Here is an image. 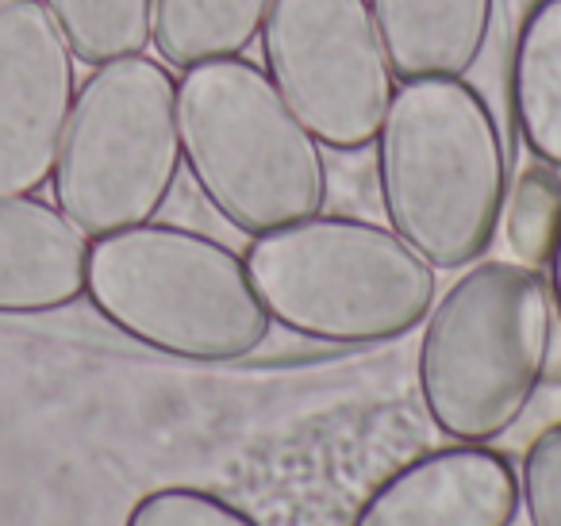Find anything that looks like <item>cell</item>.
<instances>
[{"label":"cell","instance_id":"cell-1","mask_svg":"<svg viewBox=\"0 0 561 526\" xmlns=\"http://www.w3.org/2000/svg\"><path fill=\"white\" fill-rule=\"evenodd\" d=\"M389 231L435 270H466L492 247L507 155L492 108L461 78L400 81L377 132Z\"/></svg>","mask_w":561,"mask_h":526},{"label":"cell","instance_id":"cell-2","mask_svg":"<svg viewBox=\"0 0 561 526\" xmlns=\"http://www.w3.org/2000/svg\"><path fill=\"white\" fill-rule=\"evenodd\" d=\"M553 346L550 285L519 262H481L431 304L420 396L454 442L484 446L519 426Z\"/></svg>","mask_w":561,"mask_h":526},{"label":"cell","instance_id":"cell-3","mask_svg":"<svg viewBox=\"0 0 561 526\" xmlns=\"http://www.w3.org/2000/svg\"><path fill=\"white\" fill-rule=\"evenodd\" d=\"M178 135L204 201L250 239L320 216L328 204L320 142L247 58L181 70Z\"/></svg>","mask_w":561,"mask_h":526},{"label":"cell","instance_id":"cell-4","mask_svg":"<svg viewBox=\"0 0 561 526\" xmlns=\"http://www.w3.org/2000/svg\"><path fill=\"white\" fill-rule=\"evenodd\" d=\"M273 323L335 346H369L427 319L438 281L397 231L354 216H308L254 235L242 254Z\"/></svg>","mask_w":561,"mask_h":526},{"label":"cell","instance_id":"cell-5","mask_svg":"<svg viewBox=\"0 0 561 526\" xmlns=\"http://www.w3.org/2000/svg\"><path fill=\"white\" fill-rule=\"evenodd\" d=\"M85 293L127 339L185 362L250 357L273 323L242 254L154 219L89 247Z\"/></svg>","mask_w":561,"mask_h":526},{"label":"cell","instance_id":"cell-6","mask_svg":"<svg viewBox=\"0 0 561 526\" xmlns=\"http://www.w3.org/2000/svg\"><path fill=\"white\" fill-rule=\"evenodd\" d=\"M181 173L178 81L154 58H116L73 96L55 162L58 211L89 239L150 224Z\"/></svg>","mask_w":561,"mask_h":526},{"label":"cell","instance_id":"cell-7","mask_svg":"<svg viewBox=\"0 0 561 526\" xmlns=\"http://www.w3.org/2000/svg\"><path fill=\"white\" fill-rule=\"evenodd\" d=\"M262 70L320 147H374L397 93L369 0H273Z\"/></svg>","mask_w":561,"mask_h":526},{"label":"cell","instance_id":"cell-8","mask_svg":"<svg viewBox=\"0 0 561 526\" xmlns=\"http://www.w3.org/2000/svg\"><path fill=\"white\" fill-rule=\"evenodd\" d=\"M73 50L43 0L0 4V193L27 196L55 178L73 112Z\"/></svg>","mask_w":561,"mask_h":526},{"label":"cell","instance_id":"cell-9","mask_svg":"<svg viewBox=\"0 0 561 526\" xmlns=\"http://www.w3.org/2000/svg\"><path fill=\"white\" fill-rule=\"evenodd\" d=\"M519 477L484 446H446L392 472L366 500L354 526H512Z\"/></svg>","mask_w":561,"mask_h":526},{"label":"cell","instance_id":"cell-10","mask_svg":"<svg viewBox=\"0 0 561 526\" xmlns=\"http://www.w3.org/2000/svg\"><path fill=\"white\" fill-rule=\"evenodd\" d=\"M89 235L55 204L0 193V316H43L85 296Z\"/></svg>","mask_w":561,"mask_h":526},{"label":"cell","instance_id":"cell-11","mask_svg":"<svg viewBox=\"0 0 561 526\" xmlns=\"http://www.w3.org/2000/svg\"><path fill=\"white\" fill-rule=\"evenodd\" d=\"M397 81L466 78L484 55L496 0H369Z\"/></svg>","mask_w":561,"mask_h":526},{"label":"cell","instance_id":"cell-12","mask_svg":"<svg viewBox=\"0 0 561 526\" xmlns=\"http://www.w3.org/2000/svg\"><path fill=\"white\" fill-rule=\"evenodd\" d=\"M507 104L519 139L561 170V0H535L515 32Z\"/></svg>","mask_w":561,"mask_h":526},{"label":"cell","instance_id":"cell-13","mask_svg":"<svg viewBox=\"0 0 561 526\" xmlns=\"http://www.w3.org/2000/svg\"><path fill=\"white\" fill-rule=\"evenodd\" d=\"M273 0H154L158 55L173 70L234 58L257 39Z\"/></svg>","mask_w":561,"mask_h":526},{"label":"cell","instance_id":"cell-14","mask_svg":"<svg viewBox=\"0 0 561 526\" xmlns=\"http://www.w3.org/2000/svg\"><path fill=\"white\" fill-rule=\"evenodd\" d=\"M73 58L104 66L142 55L154 27V0H43Z\"/></svg>","mask_w":561,"mask_h":526},{"label":"cell","instance_id":"cell-15","mask_svg":"<svg viewBox=\"0 0 561 526\" xmlns=\"http://www.w3.org/2000/svg\"><path fill=\"white\" fill-rule=\"evenodd\" d=\"M504 242L512 258L527 270L550 265L561 242V170L542 158H530L512 181H507L504 211Z\"/></svg>","mask_w":561,"mask_h":526},{"label":"cell","instance_id":"cell-16","mask_svg":"<svg viewBox=\"0 0 561 526\" xmlns=\"http://www.w3.org/2000/svg\"><path fill=\"white\" fill-rule=\"evenodd\" d=\"M127 526H257L247 511L201 488H158L142 495Z\"/></svg>","mask_w":561,"mask_h":526},{"label":"cell","instance_id":"cell-17","mask_svg":"<svg viewBox=\"0 0 561 526\" xmlns=\"http://www.w3.org/2000/svg\"><path fill=\"white\" fill-rule=\"evenodd\" d=\"M519 503L527 507L530 526H561V423L546 426L527 446Z\"/></svg>","mask_w":561,"mask_h":526},{"label":"cell","instance_id":"cell-18","mask_svg":"<svg viewBox=\"0 0 561 526\" xmlns=\"http://www.w3.org/2000/svg\"><path fill=\"white\" fill-rule=\"evenodd\" d=\"M550 300H553L558 319H561V242H558V250H553V258H550Z\"/></svg>","mask_w":561,"mask_h":526},{"label":"cell","instance_id":"cell-19","mask_svg":"<svg viewBox=\"0 0 561 526\" xmlns=\"http://www.w3.org/2000/svg\"><path fill=\"white\" fill-rule=\"evenodd\" d=\"M0 4H4V0H0Z\"/></svg>","mask_w":561,"mask_h":526}]
</instances>
